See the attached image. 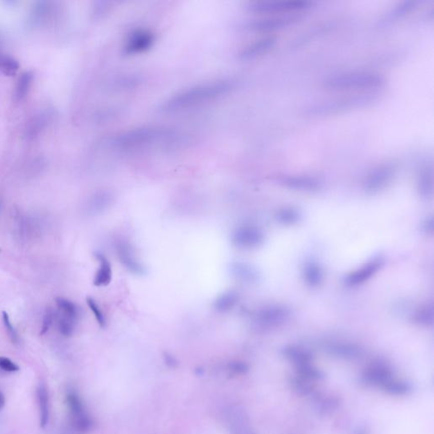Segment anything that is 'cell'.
Segmentation results:
<instances>
[{
    "label": "cell",
    "instance_id": "obj_10",
    "mask_svg": "<svg viewBox=\"0 0 434 434\" xmlns=\"http://www.w3.org/2000/svg\"><path fill=\"white\" fill-rule=\"evenodd\" d=\"M277 43V39L273 36L265 37L259 40L253 42L246 47L243 48L239 56L243 61H250L258 58L263 55H266Z\"/></svg>",
    "mask_w": 434,
    "mask_h": 434
},
{
    "label": "cell",
    "instance_id": "obj_19",
    "mask_svg": "<svg viewBox=\"0 0 434 434\" xmlns=\"http://www.w3.org/2000/svg\"><path fill=\"white\" fill-rule=\"evenodd\" d=\"M67 401L72 415L74 416L77 425L79 428H85L88 426V420L83 414V407L81 404L80 399L75 393H68Z\"/></svg>",
    "mask_w": 434,
    "mask_h": 434
},
{
    "label": "cell",
    "instance_id": "obj_29",
    "mask_svg": "<svg viewBox=\"0 0 434 434\" xmlns=\"http://www.w3.org/2000/svg\"><path fill=\"white\" fill-rule=\"evenodd\" d=\"M76 320L70 318L68 316L61 315V317L59 320V331L61 334L65 337H70L73 334L75 330Z\"/></svg>",
    "mask_w": 434,
    "mask_h": 434
},
{
    "label": "cell",
    "instance_id": "obj_7",
    "mask_svg": "<svg viewBox=\"0 0 434 434\" xmlns=\"http://www.w3.org/2000/svg\"><path fill=\"white\" fill-rule=\"evenodd\" d=\"M300 15L301 14L269 15L268 17L252 20L247 24V28L249 30L258 33H270L274 31L281 30L297 23L300 19Z\"/></svg>",
    "mask_w": 434,
    "mask_h": 434
},
{
    "label": "cell",
    "instance_id": "obj_35",
    "mask_svg": "<svg viewBox=\"0 0 434 434\" xmlns=\"http://www.w3.org/2000/svg\"><path fill=\"white\" fill-rule=\"evenodd\" d=\"M297 213L293 212L292 210H284L279 213V219L286 223H292L293 221L297 220Z\"/></svg>",
    "mask_w": 434,
    "mask_h": 434
},
{
    "label": "cell",
    "instance_id": "obj_4",
    "mask_svg": "<svg viewBox=\"0 0 434 434\" xmlns=\"http://www.w3.org/2000/svg\"><path fill=\"white\" fill-rule=\"evenodd\" d=\"M384 78L370 71H350L330 76L324 81V86L332 90H359L373 92L384 84Z\"/></svg>",
    "mask_w": 434,
    "mask_h": 434
},
{
    "label": "cell",
    "instance_id": "obj_36",
    "mask_svg": "<svg viewBox=\"0 0 434 434\" xmlns=\"http://www.w3.org/2000/svg\"><path fill=\"white\" fill-rule=\"evenodd\" d=\"M5 404H6V398L2 392H0V410L3 409Z\"/></svg>",
    "mask_w": 434,
    "mask_h": 434
},
{
    "label": "cell",
    "instance_id": "obj_37",
    "mask_svg": "<svg viewBox=\"0 0 434 434\" xmlns=\"http://www.w3.org/2000/svg\"><path fill=\"white\" fill-rule=\"evenodd\" d=\"M356 434H365V431H363V430H359Z\"/></svg>",
    "mask_w": 434,
    "mask_h": 434
},
{
    "label": "cell",
    "instance_id": "obj_14",
    "mask_svg": "<svg viewBox=\"0 0 434 434\" xmlns=\"http://www.w3.org/2000/svg\"><path fill=\"white\" fill-rule=\"evenodd\" d=\"M283 185L299 191H315L320 188L321 183L318 180L305 176H290L282 178Z\"/></svg>",
    "mask_w": 434,
    "mask_h": 434
},
{
    "label": "cell",
    "instance_id": "obj_38",
    "mask_svg": "<svg viewBox=\"0 0 434 434\" xmlns=\"http://www.w3.org/2000/svg\"><path fill=\"white\" fill-rule=\"evenodd\" d=\"M0 252H1V250H0Z\"/></svg>",
    "mask_w": 434,
    "mask_h": 434
},
{
    "label": "cell",
    "instance_id": "obj_31",
    "mask_svg": "<svg viewBox=\"0 0 434 434\" xmlns=\"http://www.w3.org/2000/svg\"><path fill=\"white\" fill-rule=\"evenodd\" d=\"M87 303H88V305L90 308V310L94 313V316H95V318H96L100 326H105V315H104L102 311L100 310V307L98 306L97 303L94 301V299H92V298H88L87 299Z\"/></svg>",
    "mask_w": 434,
    "mask_h": 434
},
{
    "label": "cell",
    "instance_id": "obj_16",
    "mask_svg": "<svg viewBox=\"0 0 434 434\" xmlns=\"http://www.w3.org/2000/svg\"><path fill=\"white\" fill-rule=\"evenodd\" d=\"M116 249L121 262L124 265L125 267H127L133 273L141 274L144 272L143 266H141L140 262H139V260H137L134 253L132 250V247L128 243L120 242Z\"/></svg>",
    "mask_w": 434,
    "mask_h": 434
},
{
    "label": "cell",
    "instance_id": "obj_12",
    "mask_svg": "<svg viewBox=\"0 0 434 434\" xmlns=\"http://www.w3.org/2000/svg\"><path fill=\"white\" fill-rule=\"evenodd\" d=\"M262 240V233L255 227H241L233 234V242L244 248L257 246Z\"/></svg>",
    "mask_w": 434,
    "mask_h": 434
},
{
    "label": "cell",
    "instance_id": "obj_15",
    "mask_svg": "<svg viewBox=\"0 0 434 434\" xmlns=\"http://www.w3.org/2000/svg\"><path fill=\"white\" fill-rule=\"evenodd\" d=\"M326 351L334 356L345 359H355L362 355V350L358 346L346 343H330L325 346Z\"/></svg>",
    "mask_w": 434,
    "mask_h": 434
},
{
    "label": "cell",
    "instance_id": "obj_6",
    "mask_svg": "<svg viewBox=\"0 0 434 434\" xmlns=\"http://www.w3.org/2000/svg\"><path fill=\"white\" fill-rule=\"evenodd\" d=\"M362 381L369 386L379 387L389 393L398 379L393 376V371L383 363H372L363 371Z\"/></svg>",
    "mask_w": 434,
    "mask_h": 434
},
{
    "label": "cell",
    "instance_id": "obj_24",
    "mask_svg": "<svg viewBox=\"0 0 434 434\" xmlns=\"http://www.w3.org/2000/svg\"><path fill=\"white\" fill-rule=\"evenodd\" d=\"M284 354L288 359H290L295 364L297 367L310 364V360H311L310 354L302 348H295V347L286 348Z\"/></svg>",
    "mask_w": 434,
    "mask_h": 434
},
{
    "label": "cell",
    "instance_id": "obj_20",
    "mask_svg": "<svg viewBox=\"0 0 434 434\" xmlns=\"http://www.w3.org/2000/svg\"><path fill=\"white\" fill-rule=\"evenodd\" d=\"M49 114L40 112L37 114L29 121L26 129V134L29 139H34L41 133L43 129L47 126L49 122Z\"/></svg>",
    "mask_w": 434,
    "mask_h": 434
},
{
    "label": "cell",
    "instance_id": "obj_3",
    "mask_svg": "<svg viewBox=\"0 0 434 434\" xmlns=\"http://www.w3.org/2000/svg\"><path fill=\"white\" fill-rule=\"evenodd\" d=\"M378 100L374 92H360L313 103L304 109V114L311 117H324L344 113L356 109L365 108Z\"/></svg>",
    "mask_w": 434,
    "mask_h": 434
},
{
    "label": "cell",
    "instance_id": "obj_34",
    "mask_svg": "<svg viewBox=\"0 0 434 434\" xmlns=\"http://www.w3.org/2000/svg\"><path fill=\"white\" fill-rule=\"evenodd\" d=\"M53 319H54V313L53 310L50 308H48L45 311L44 320H43V325H42L41 332L40 334L45 335L46 332L50 329V326L52 325Z\"/></svg>",
    "mask_w": 434,
    "mask_h": 434
},
{
    "label": "cell",
    "instance_id": "obj_17",
    "mask_svg": "<svg viewBox=\"0 0 434 434\" xmlns=\"http://www.w3.org/2000/svg\"><path fill=\"white\" fill-rule=\"evenodd\" d=\"M433 189V171L431 164H426L420 169L418 177V191L424 198H429Z\"/></svg>",
    "mask_w": 434,
    "mask_h": 434
},
{
    "label": "cell",
    "instance_id": "obj_28",
    "mask_svg": "<svg viewBox=\"0 0 434 434\" xmlns=\"http://www.w3.org/2000/svg\"><path fill=\"white\" fill-rule=\"evenodd\" d=\"M237 301V296L234 293H227L219 297L215 307L219 311H226L231 309Z\"/></svg>",
    "mask_w": 434,
    "mask_h": 434
},
{
    "label": "cell",
    "instance_id": "obj_13",
    "mask_svg": "<svg viewBox=\"0 0 434 434\" xmlns=\"http://www.w3.org/2000/svg\"><path fill=\"white\" fill-rule=\"evenodd\" d=\"M380 266H381V260H374L370 261L367 265L349 274L348 277H346V285H348L349 287H354L357 285L361 284L376 273L377 270L380 268Z\"/></svg>",
    "mask_w": 434,
    "mask_h": 434
},
{
    "label": "cell",
    "instance_id": "obj_21",
    "mask_svg": "<svg viewBox=\"0 0 434 434\" xmlns=\"http://www.w3.org/2000/svg\"><path fill=\"white\" fill-rule=\"evenodd\" d=\"M34 72L31 71H26L22 73V75L20 76L17 80V85L15 88V100L17 101L23 100L28 95L34 81Z\"/></svg>",
    "mask_w": 434,
    "mask_h": 434
},
{
    "label": "cell",
    "instance_id": "obj_5",
    "mask_svg": "<svg viewBox=\"0 0 434 434\" xmlns=\"http://www.w3.org/2000/svg\"><path fill=\"white\" fill-rule=\"evenodd\" d=\"M308 0H261L249 4V11L259 14H301L312 6Z\"/></svg>",
    "mask_w": 434,
    "mask_h": 434
},
{
    "label": "cell",
    "instance_id": "obj_27",
    "mask_svg": "<svg viewBox=\"0 0 434 434\" xmlns=\"http://www.w3.org/2000/svg\"><path fill=\"white\" fill-rule=\"evenodd\" d=\"M304 279L311 286L318 285L322 280V271L315 264H309L304 269Z\"/></svg>",
    "mask_w": 434,
    "mask_h": 434
},
{
    "label": "cell",
    "instance_id": "obj_25",
    "mask_svg": "<svg viewBox=\"0 0 434 434\" xmlns=\"http://www.w3.org/2000/svg\"><path fill=\"white\" fill-rule=\"evenodd\" d=\"M56 305L58 307L59 310H61L62 315L68 316L70 318L74 319L77 321L78 316V310L75 304L68 299L61 298V297L56 298Z\"/></svg>",
    "mask_w": 434,
    "mask_h": 434
},
{
    "label": "cell",
    "instance_id": "obj_9",
    "mask_svg": "<svg viewBox=\"0 0 434 434\" xmlns=\"http://www.w3.org/2000/svg\"><path fill=\"white\" fill-rule=\"evenodd\" d=\"M155 36L152 32L145 29L133 32L125 43L123 51L128 56H135L147 52L155 44Z\"/></svg>",
    "mask_w": 434,
    "mask_h": 434
},
{
    "label": "cell",
    "instance_id": "obj_2",
    "mask_svg": "<svg viewBox=\"0 0 434 434\" xmlns=\"http://www.w3.org/2000/svg\"><path fill=\"white\" fill-rule=\"evenodd\" d=\"M176 136L173 131L166 128L148 126L118 133L109 139L108 144L111 150L132 152L158 144L172 143V139H176Z\"/></svg>",
    "mask_w": 434,
    "mask_h": 434
},
{
    "label": "cell",
    "instance_id": "obj_23",
    "mask_svg": "<svg viewBox=\"0 0 434 434\" xmlns=\"http://www.w3.org/2000/svg\"><path fill=\"white\" fill-rule=\"evenodd\" d=\"M38 399L40 409V425L42 427H45L50 420V404L49 393L44 385H40L38 388Z\"/></svg>",
    "mask_w": 434,
    "mask_h": 434
},
{
    "label": "cell",
    "instance_id": "obj_32",
    "mask_svg": "<svg viewBox=\"0 0 434 434\" xmlns=\"http://www.w3.org/2000/svg\"><path fill=\"white\" fill-rule=\"evenodd\" d=\"M2 315H3L4 325L6 326V330H7L9 335H10V337H11L12 340L14 343H17V341H18V335H17V331L15 329L14 326L12 325L8 313L6 312V311H3Z\"/></svg>",
    "mask_w": 434,
    "mask_h": 434
},
{
    "label": "cell",
    "instance_id": "obj_11",
    "mask_svg": "<svg viewBox=\"0 0 434 434\" xmlns=\"http://www.w3.org/2000/svg\"><path fill=\"white\" fill-rule=\"evenodd\" d=\"M418 3L417 0H404L403 2L397 4L381 18L379 21V25L386 27L398 22L413 12L416 8Z\"/></svg>",
    "mask_w": 434,
    "mask_h": 434
},
{
    "label": "cell",
    "instance_id": "obj_26",
    "mask_svg": "<svg viewBox=\"0 0 434 434\" xmlns=\"http://www.w3.org/2000/svg\"><path fill=\"white\" fill-rule=\"evenodd\" d=\"M20 64L17 59L0 53V70L8 75H13L19 69Z\"/></svg>",
    "mask_w": 434,
    "mask_h": 434
},
{
    "label": "cell",
    "instance_id": "obj_30",
    "mask_svg": "<svg viewBox=\"0 0 434 434\" xmlns=\"http://www.w3.org/2000/svg\"><path fill=\"white\" fill-rule=\"evenodd\" d=\"M433 320V310L431 307H426L422 310H419V312L415 315V321L419 323L428 324L432 323Z\"/></svg>",
    "mask_w": 434,
    "mask_h": 434
},
{
    "label": "cell",
    "instance_id": "obj_22",
    "mask_svg": "<svg viewBox=\"0 0 434 434\" xmlns=\"http://www.w3.org/2000/svg\"><path fill=\"white\" fill-rule=\"evenodd\" d=\"M289 313L285 308L272 307L267 310H263L260 315V321L264 324H277L284 321L288 317Z\"/></svg>",
    "mask_w": 434,
    "mask_h": 434
},
{
    "label": "cell",
    "instance_id": "obj_8",
    "mask_svg": "<svg viewBox=\"0 0 434 434\" xmlns=\"http://www.w3.org/2000/svg\"><path fill=\"white\" fill-rule=\"evenodd\" d=\"M395 171V166L391 163L376 166L365 177L364 182L365 191L372 194L381 190L392 180Z\"/></svg>",
    "mask_w": 434,
    "mask_h": 434
},
{
    "label": "cell",
    "instance_id": "obj_1",
    "mask_svg": "<svg viewBox=\"0 0 434 434\" xmlns=\"http://www.w3.org/2000/svg\"><path fill=\"white\" fill-rule=\"evenodd\" d=\"M233 86L232 81L218 80L188 88L174 94L164 102L161 111L172 113L192 108L229 94Z\"/></svg>",
    "mask_w": 434,
    "mask_h": 434
},
{
    "label": "cell",
    "instance_id": "obj_33",
    "mask_svg": "<svg viewBox=\"0 0 434 434\" xmlns=\"http://www.w3.org/2000/svg\"><path fill=\"white\" fill-rule=\"evenodd\" d=\"M0 369L5 370L6 372H16L19 370V366L13 362L12 359L7 357H0Z\"/></svg>",
    "mask_w": 434,
    "mask_h": 434
},
{
    "label": "cell",
    "instance_id": "obj_18",
    "mask_svg": "<svg viewBox=\"0 0 434 434\" xmlns=\"http://www.w3.org/2000/svg\"><path fill=\"white\" fill-rule=\"evenodd\" d=\"M98 260L100 261V266L98 270L97 273L94 277V283L95 286L101 287L106 286L111 282L112 277V271H111V263L104 255L97 254L96 255Z\"/></svg>",
    "mask_w": 434,
    "mask_h": 434
}]
</instances>
